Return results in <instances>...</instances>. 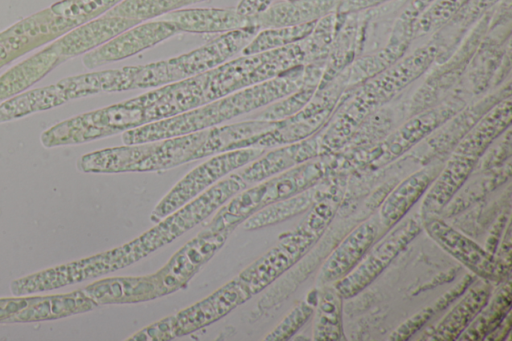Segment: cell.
<instances>
[{"label": "cell", "mask_w": 512, "mask_h": 341, "mask_svg": "<svg viewBox=\"0 0 512 341\" xmlns=\"http://www.w3.org/2000/svg\"><path fill=\"white\" fill-rule=\"evenodd\" d=\"M305 80V65H301L275 78L176 116L125 131L122 140L127 145L140 144L210 129L224 121L284 98L297 91Z\"/></svg>", "instance_id": "obj_1"}, {"label": "cell", "mask_w": 512, "mask_h": 341, "mask_svg": "<svg viewBox=\"0 0 512 341\" xmlns=\"http://www.w3.org/2000/svg\"><path fill=\"white\" fill-rule=\"evenodd\" d=\"M511 96L493 105L453 146L424 195L421 219L440 216L475 171L488 147L511 126Z\"/></svg>", "instance_id": "obj_2"}, {"label": "cell", "mask_w": 512, "mask_h": 341, "mask_svg": "<svg viewBox=\"0 0 512 341\" xmlns=\"http://www.w3.org/2000/svg\"><path fill=\"white\" fill-rule=\"evenodd\" d=\"M208 129L163 140L108 148L81 157L85 172L118 173L169 169L194 160Z\"/></svg>", "instance_id": "obj_3"}, {"label": "cell", "mask_w": 512, "mask_h": 341, "mask_svg": "<svg viewBox=\"0 0 512 341\" xmlns=\"http://www.w3.org/2000/svg\"><path fill=\"white\" fill-rule=\"evenodd\" d=\"M259 30L252 26L222 33L188 53L137 65L133 89H153L208 72L241 52Z\"/></svg>", "instance_id": "obj_4"}, {"label": "cell", "mask_w": 512, "mask_h": 341, "mask_svg": "<svg viewBox=\"0 0 512 341\" xmlns=\"http://www.w3.org/2000/svg\"><path fill=\"white\" fill-rule=\"evenodd\" d=\"M306 64L301 41L281 48L243 55L203 73L205 102L275 78ZM205 103V104H206Z\"/></svg>", "instance_id": "obj_5"}, {"label": "cell", "mask_w": 512, "mask_h": 341, "mask_svg": "<svg viewBox=\"0 0 512 341\" xmlns=\"http://www.w3.org/2000/svg\"><path fill=\"white\" fill-rule=\"evenodd\" d=\"M338 167L339 159L336 156H317L241 193L216 218L223 226L235 225L257 208L287 199L321 183Z\"/></svg>", "instance_id": "obj_6"}, {"label": "cell", "mask_w": 512, "mask_h": 341, "mask_svg": "<svg viewBox=\"0 0 512 341\" xmlns=\"http://www.w3.org/2000/svg\"><path fill=\"white\" fill-rule=\"evenodd\" d=\"M467 104L460 98L449 97L431 108L412 115L383 141L368 149L363 164L379 169L391 163L429 137Z\"/></svg>", "instance_id": "obj_7"}, {"label": "cell", "mask_w": 512, "mask_h": 341, "mask_svg": "<svg viewBox=\"0 0 512 341\" xmlns=\"http://www.w3.org/2000/svg\"><path fill=\"white\" fill-rule=\"evenodd\" d=\"M423 230L421 217L403 218L361 261L333 285L343 299H350L369 286Z\"/></svg>", "instance_id": "obj_8"}, {"label": "cell", "mask_w": 512, "mask_h": 341, "mask_svg": "<svg viewBox=\"0 0 512 341\" xmlns=\"http://www.w3.org/2000/svg\"><path fill=\"white\" fill-rule=\"evenodd\" d=\"M265 152L264 148L248 147L220 153L189 172L168 193L153 212L152 218L161 219L205 188L231 171L254 161Z\"/></svg>", "instance_id": "obj_9"}, {"label": "cell", "mask_w": 512, "mask_h": 341, "mask_svg": "<svg viewBox=\"0 0 512 341\" xmlns=\"http://www.w3.org/2000/svg\"><path fill=\"white\" fill-rule=\"evenodd\" d=\"M422 227L437 245L477 278L500 283L510 277L503 271L494 254L453 228L439 216L423 218Z\"/></svg>", "instance_id": "obj_10"}, {"label": "cell", "mask_w": 512, "mask_h": 341, "mask_svg": "<svg viewBox=\"0 0 512 341\" xmlns=\"http://www.w3.org/2000/svg\"><path fill=\"white\" fill-rule=\"evenodd\" d=\"M124 256L122 248H119L67 263L14 280L10 285V290L14 296H27L81 282L124 266L126 263Z\"/></svg>", "instance_id": "obj_11"}, {"label": "cell", "mask_w": 512, "mask_h": 341, "mask_svg": "<svg viewBox=\"0 0 512 341\" xmlns=\"http://www.w3.org/2000/svg\"><path fill=\"white\" fill-rule=\"evenodd\" d=\"M178 32L172 23L165 20L141 22L87 53L83 63L88 68H94L119 61L153 47Z\"/></svg>", "instance_id": "obj_12"}, {"label": "cell", "mask_w": 512, "mask_h": 341, "mask_svg": "<svg viewBox=\"0 0 512 341\" xmlns=\"http://www.w3.org/2000/svg\"><path fill=\"white\" fill-rule=\"evenodd\" d=\"M378 219L355 227L330 253L320 268L318 285L333 284L347 275L364 257L379 236Z\"/></svg>", "instance_id": "obj_13"}, {"label": "cell", "mask_w": 512, "mask_h": 341, "mask_svg": "<svg viewBox=\"0 0 512 341\" xmlns=\"http://www.w3.org/2000/svg\"><path fill=\"white\" fill-rule=\"evenodd\" d=\"M442 166V162L426 165L410 174L388 193L379 209L380 229L388 232L406 216L425 195Z\"/></svg>", "instance_id": "obj_14"}, {"label": "cell", "mask_w": 512, "mask_h": 341, "mask_svg": "<svg viewBox=\"0 0 512 341\" xmlns=\"http://www.w3.org/2000/svg\"><path fill=\"white\" fill-rule=\"evenodd\" d=\"M317 156H320L319 131L304 140L262 154L236 174L248 186Z\"/></svg>", "instance_id": "obj_15"}, {"label": "cell", "mask_w": 512, "mask_h": 341, "mask_svg": "<svg viewBox=\"0 0 512 341\" xmlns=\"http://www.w3.org/2000/svg\"><path fill=\"white\" fill-rule=\"evenodd\" d=\"M158 19L172 23L179 32L226 33L256 26L254 17L240 14L236 8H183Z\"/></svg>", "instance_id": "obj_16"}, {"label": "cell", "mask_w": 512, "mask_h": 341, "mask_svg": "<svg viewBox=\"0 0 512 341\" xmlns=\"http://www.w3.org/2000/svg\"><path fill=\"white\" fill-rule=\"evenodd\" d=\"M491 283L476 278L457 304L439 321L425 338L429 341H455L470 325L492 294Z\"/></svg>", "instance_id": "obj_17"}, {"label": "cell", "mask_w": 512, "mask_h": 341, "mask_svg": "<svg viewBox=\"0 0 512 341\" xmlns=\"http://www.w3.org/2000/svg\"><path fill=\"white\" fill-rule=\"evenodd\" d=\"M341 0H278L254 16L258 28L296 26L316 22L336 12Z\"/></svg>", "instance_id": "obj_18"}, {"label": "cell", "mask_w": 512, "mask_h": 341, "mask_svg": "<svg viewBox=\"0 0 512 341\" xmlns=\"http://www.w3.org/2000/svg\"><path fill=\"white\" fill-rule=\"evenodd\" d=\"M231 228L218 232H204L188 243L179 251L168 265L159 271L158 275H165L158 287L162 292L163 284L170 279L168 288H176L187 281L198 266L205 262L225 241Z\"/></svg>", "instance_id": "obj_19"}, {"label": "cell", "mask_w": 512, "mask_h": 341, "mask_svg": "<svg viewBox=\"0 0 512 341\" xmlns=\"http://www.w3.org/2000/svg\"><path fill=\"white\" fill-rule=\"evenodd\" d=\"M278 123L279 121L253 119L210 128L203 144L195 153L194 160L216 153L252 147L261 135L273 130Z\"/></svg>", "instance_id": "obj_20"}, {"label": "cell", "mask_w": 512, "mask_h": 341, "mask_svg": "<svg viewBox=\"0 0 512 341\" xmlns=\"http://www.w3.org/2000/svg\"><path fill=\"white\" fill-rule=\"evenodd\" d=\"M137 24L134 20L105 14L68 34L61 40L59 48L63 54L83 53L103 45Z\"/></svg>", "instance_id": "obj_21"}, {"label": "cell", "mask_w": 512, "mask_h": 341, "mask_svg": "<svg viewBox=\"0 0 512 341\" xmlns=\"http://www.w3.org/2000/svg\"><path fill=\"white\" fill-rule=\"evenodd\" d=\"M95 305L81 290L67 294L34 296L33 301L14 315L9 322H35L59 319L89 311Z\"/></svg>", "instance_id": "obj_22"}, {"label": "cell", "mask_w": 512, "mask_h": 341, "mask_svg": "<svg viewBox=\"0 0 512 341\" xmlns=\"http://www.w3.org/2000/svg\"><path fill=\"white\" fill-rule=\"evenodd\" d=\"M86 297L97 304L136 302L155 297L160 291L150 277L111 278L94 282L81 290Z\"/></svg>", "instance_id": "obj_23"}, {"label": "cell", "mask_w": 512, "mask_h": 341, "mask_svg": "<svg viewBox=\"0 0 512 341\" xmlns=\"http://www.w3.org/2000/svg\"><path fill=\"white\" fill-rule=\"evenodd\" d=\"M343 297L333 284L317 288L314 310L313 340L339 341L344 339Z\"/></svg>", "instance_id": "obj_24"}, {"label": "cell", "mask_w": 512, "mask_h": 341, "mask_svg": "<svg viewBox=\"0 0 512 341\" xmlns=\"http://www.w3.org/2000/svg\"><path fill=\"white\" fill-rule=\"evenodd\" d=\"M481 311L463 331L458 340H485L511 312L512 285L510 277L499 283Z\"/></svg>", "instance_id": "obj_25"}, {"label": "cell", "mask_w": 512, "mask_h": 341, "mask_svg": "<svg viewBox=\"0 0 512 341\" xmlns=\"http://www.w3.org/2000/svg\"><path fill=\"white\" fill-rule=\"evenodd\" d=\"M322 182L292 197L278 201L277 204L259 212L255 217L246 221V227L255 228L267 225L305 211L330 192V187L325 188L321 185Z\"/></svg>", "instance_id": "obj_26"}, {"label": "cell", "mask_w": 512, "mask_h": 341, "mask_svg": "<svg viewBox=\"0 0 512 341\" xmlns=\"http://www.w3.org/2000/svg\"><path fill=\"white\" fill-rule=\"evenodd\" d=\"M66 100L68 99L59 84L35 89L0 105V122L51 108Z\"/></svg>", "instance_id": "obj_27"}, {"label": "cell", "mask_w": 512, "mask_h": 341, "mask_svg": "<svg viewBox=\"0 0 512 341\" xmlns=\"http://www.w3.org/2000/svg\"><path fill=\"white\" fill-rule=\"evenodd\" d=\"M468 0H432L417 19L410 47L418 45L443 28Z\"/></svg>", "instance_id": "obj_28"}, {"label": "cell", "mask_w": 512, "mask_h": 341, "mask_svg": "<svg viewBox=\"0 0 512 341\" xmlns=\"http://www.w3.org/2000/svg\"><path fill=\"white\" fill-rule=\"evenodd\" d=\"M316 22L261 29L241 53L242 55H252L297 43L310 34Z\"/></svg>", "instance_id": "obj_29"}, {"label": "cell", "mask_w": 512, "mask_h": 341, "mask_svg": "<svg viewBox=\"0 0 512 341\" xmlns=\"http://www.w3.org/2000/svg\"><path fill=\"white\" fill-rule=\"evenodd\" d=\"M203 0H123L106 14L141 23Z\"/></svg>", "instance_id": "obj_30"}, {"label": "cell", "mask_w": 512, "mask_h": 341, "mask_svg": "<svg viewBox=\"0 0 512 341\" xmlns=\"http://www.w3.org/2000/svg\"><path fill=\"white\" fill-rule=\"evenodd\" d=\"M54 58L52 53L44 51L31 57L0 78V99L21 91L34 83L51 67Z\"/></svg>", "instance_id": "obj_31"}, {"label": "cell", "mask_w": 512, "mask_h": 341, "mask_svg": "<svg viewBox=\"0 0 512 341\" xmlns=\"http://www.w3.org/2000/svg\"><path fill=\"white\" fill-rule=\"evenodd\" d=\"M498 2L499 0H468L443 29L455 39L461 40Z\"/></svg>", "instance_id": "obj_32"}, {"label": "cell", "mask_w": 512, "mask_h": 341, "mask_svg": "<svg viewBox=\"0 0 512 341\" xmlns=\"http://www.w3.org/2000/svg\"><path fill=\"white\" fill-rule=\"evenodd\" d=\"M317 303V288L311 290L307 297L301 301L266 337L267 340H286L293 336L314 314Z\"/></svg>", "instance_id": "obj_33"}, {"label": "cell", "mask_w": 512, "mask_h": 341, "mask_svg": "<svg viewBox=\"0 0 512 341\" xmlns=\"http://www.w3.org/2000/svg\"><path fill=\"white\" fill-rule=\"evenodd\" d=\"M446 306L437 298L431 305H428L401 323L388 337L392 341H406L414 336L422 327L427 324L438 312Z\"/></svg>", "instance_id": "obj_34"}, {"label": "cell", "mask_w": 512, "mask_h": 341, "mask_svg": "<svg viewBox=\"0 0 512 341\" xmlns=\"http://www.w3.org/2000/svg\"><path fill=\"white\" fill-rule=\"evenodd\" d=\"M502 139L499 140L498 144L492 147V144L485 151L475 170L486 171L502 166L511 156V130L510 127L506 129L502 134Z\"/></svg>", "instance_id": "obj_35"}, {"label": "cell", "mask_w": 512, "mask_h": 341, "mask_svg": "<svg viewBox=\"0 0 512 341\" xmlns=\"http://www.w3.org/2000/svg\"><path fill=\"white\" fill-rule=\"evenodd\" d=\"M34 299V296H14L0 299V323L9 320L26 308Z\"/></svg>", "instance_id": "obj_36"}, {"label": "cell", "mask_w": 512, "mask_h": 341, "mask_svg": "<svg viewBox=\"0 0 512 341\" xmlns=\"http://www.w3.org/2000/svg\"><path fill=\"white\" fill-rule=\"evenodd\" d=\"M512 237H511V224L508 222L503 236L498 244L495 252V257L502 267L503 271L510 275L511 272V258H512Z\"/></svg>", "instance_id": "obj_37"}, {"label": "cell", "mask_w": 512, "mask_h": 341, "mask_svg": "<svg viewBox=\"0 0 512 341\" xmlns=\"http://www.w3.org/2000/svg\"><path fill=\"white\" fill-rule=\"evenodd\" d=\"M510 221V210H504L496 219L491 227L486 243L485 249L492 254H495L498 244L503 236L504 230Z\"/></svg>", "instance_id": "obj_38"}, {"label": "cell", "mask_w": 512, "mask_h": 341, "mask_svg": "<svg viewBox=\"0 0 512 341\" xmlns=\"http://www.w3.org/2000/svg\"><path fill=\"white\" fill-rule=\"evenodd\" d=\"M393 0H341L337 8L338 14L366 11Z\"/></svg>", "instance_id": "obj_39"}, {"label": "cell", "mask_w": 512, "mask_h": 341, "mask_svg": "<svg viewBox=\"0 0 512 341\" xmlns=\"http://www.w3.org/2000/svg\"><path fill=\"white\" fill-rule=\"evenodd\" d=\"M274 0H240L236 10L247 17H254L266 10Z\"/></svg>", "instance_id": "obj_40"}, {"label": "cell", "mask_w": 512, "mask_h": 341, "mask_svg": "<svg viewBox=\"0 0 512 341\" xmlns=\"http://www.w3.org/2000/svg\"><path fill=\"white\" fill-rule=\"evenodd\" d=\"M511 330V312L485 340H504Z\"/></svg>", "instance_id": "obj_41"}]
</instances>
